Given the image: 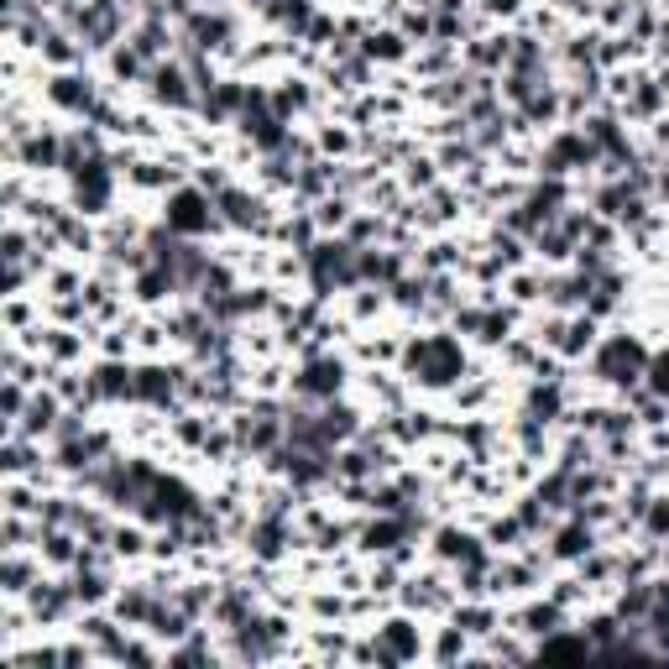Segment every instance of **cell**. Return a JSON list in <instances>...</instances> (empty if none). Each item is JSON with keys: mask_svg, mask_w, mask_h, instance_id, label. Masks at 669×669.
I'll return each instance as SVG.
<instances>
[{"mask_svg": "<svg viewBox=\"0 0 669 669\" xmlns=\"http://www.w3.org/2000/svg\"><path fill=\"white\" fill-rule=\"evenodd\" d=\"M163 220H168L173 236L194 241V236H210V230H215V204H210V194H204V189H178L168 199Z\"/></svg>", "mask_w": 669, "mask_h": 669, "instance_id": "obj_3", "label": "cell"}, {"mask_svg": "<svg viewBox=\"0 0 669 669\" xmlns=\"http://www.w3.org/2000/svg\"><path fill=\"white\" fill-rule=\"evenodd\" d=\"M340 612H345L340 596H330V591H325V596H314V617H340Z\"/></svg>", "mask_w": 669, "mask_h": 669, "instance_id": "obj_45", "label": "cell"}, {"mask_svg": "<svg viewBox=\"0 0 669 669\" xmlns=\"http://www.w3.org/2000/svg\"><path fill=\"white\" fill-rule=\"evenodd\" d=\"M487 11H497V16H513V11H518V0H487Z\"/></svg>", "mask_w": 669, "mask_h": 669, "instance_id": "obj_46", "label": "cell"}, {"mask_svg": "<svg viewBox=\"0 0 669 669\" xmlns=\"http://www.w3.org/2000/svg\"><path fill=\"white\" fill-rule=\"evenodd\" d=\"M596 549V528L586 518H570L549 534V560H586Z\"/></svg>", "mask_w": 669, "mask_h": 669, "instance_id": "obj_9", "label": "cell"}, {"mask_svg": "<svg viewBox=\"0 0 669 669\" xmlns=\"http://www.w3.org/2000/svg\"><path fill=\"white\" fill-rule=\"evenodd\" d=\"M298 398H314V403H335V392L345 387V366L335 356H309L304 372L293 377Z\"/></svg>", "mask_w": 669, "mask_h": 669, "instance_id": "obj_5", "label": "cell"}, {"mask_svg": "<svg viewBox=\"0 0 669 669\" xmlns=\"http://www.w3.org/2000/svg\"><path fill=\"white\" fill-rule=\"evenodd\" d=\"M565 607H555V602H534V607H523V612H513V628H507V633H523V638H549V633H555V628H565Z\"/></svg>", "mask_w": 669, "mask_h": 669, "instance_id": "obj_11", "label": "cell"}, {"mask_svg": "<svg viewBox=\"0 0 669 669\" xmlns=\"http://www.w3.org/2000/svg\"><path fill=\"white\" fill-rule=\"evenodd\" d=\"M288 544H293V528L283 523V518H257V528L246 534V549H251V560H262V565H272V560H283L288 555Z\"/></svg>", "mask_w": 669, "mask_h": 669, "instance_id": "obj_7", "label": "cell"}, {"mask_svg": "<svg viewBox=\"0 0 669 669\" xmlns=\"http://www.w3.org/2000/svg\"><path fill=\"white\" fill-rule=\"evenodd\" d=\"M659 565H664V575H669V549H664V555H659Z\"/></svg>", "mask_w": 669, "mask_h": 669, "instance_id": "obj_48", "label": "cell"}, {"mask_svg": "<svg viewBox=\"0 0 669 669\" xmlns=\"http://www.w3.org/2000/svg\"><path fill=\"white\" fill-rule=\"evenodd\" d=\"M37 549H42L48 565H79V555H84L68 528H37Z\"/></svg>", "mask_w": 669, "mask_h": 669, "instance_id": "obj_20", "label": "cell"}, {"mask_svg": "<svg viewBox=\"0 0 669 669\" xmlns=\"http://www.w3.org/2000/svg\"><path fill=\"white\" fill-rule=\"evenodd\" d=\"M42 351H48L53 361H74V356H79V335L53 330V335H42Z\"/></svg>", "mask_w": 669, "mask_h": 669, "instance_id": "obj_36", "label": "cell"}, {"mask_svg": "<svg viewBox=\"0 0 669 669\" xmlns=\"http://www.w3.org/2000/svg\"><path fill=\"white\" fill-rule=\"evenodd\" d=\"M58 398L53 392H42V398H32L27 403V419H21V434H48V429H58Z\"/></svg>", "mask_w": 669, "mask_h": 669, "instance_id": "obj_25", "label": "cell"}, {"mask_svg": "<svg viewBox=\"0 0 669 669\" xmlns=\"http://www.w3.org/2000/svg\"><path fill=\"white\" fill-rule=\"evenodd\" d=\"M142 549H147V534H142V528H115V534H110V555H121V560H131V555H142Z\"/></svg>", "mask_w": 669, "mask_h": 669, "instance_id": "obj_32", "label": "cell"}, {"mask_svg": "<svg viewBox=\"0 0 669 669\" xmlns=\"http://www.w3.org/2000/svg\"><path fill=\"white\" fill-rule=\"evenodd\" d=\"M429 168H434V163H408V189H429V183H434Z\"/></svg>", "mask_w": 669, "mask_h": 669, "instance_id": "obj_44", "label": "cell"}, {"mask_svg": "<svg viewBox=\"0 0 669 669\" xmlns=\"http://www.w3.org/2000/svg\"><path fill=\"white\" fill-rule=\"evenodd\" d=\"M643 366H649V345L633 340V335H612L602 351H596V377L617 382V387H638Z\"/></svg>", "mask_w": 669, "mask_h": 669, "instance_id": "obj_2", "label": "cell"}, {"mask_svg": "<svg viewBox=\"0 0 669 669\" xmlns=\"http://www.w3.org/2000/svg\"><path fill=\"white\" fill-rule=\"evenodd\" d=\"M372 643H377V664H413L424 654V633L413 628V617H387L372 633Z\"/></svg>", "mask_w": 669, "mask_h": 669, "instance_id": "obj_4", "label": "cell"}, {"mask_svg": "<svg viewBox=\"0 0 669 669\" xmlns=\"http://www.w3.org/2000/svg\"><path fill=\"white\" fill-rule=\"evenodd\" d=\"M518 539H528L518 518H497V523L487 528V544H492V549H513Z\"/></svg>", "mask_w": 669, "mask_h": 669, "instance_id": "obj_34", "label": "cell"}, {"mask_svg": "<svg viewBox=\"0 0 669 669\" xmlns=\"http://www.w3.org/2000/svg\"><path fill=\"white\" fill-rule=\"evenodd\" d=\"M450 622H455V628H466L471 638H492V633H497V612H492V607H471V602L455 607Z\"/></svg>", "mask_w": 669, "mask_h": 669, "instance_id": "obj_27", "label": "cell"}, {"mask_svg": "<svg viewBox=\"0 0 669 669\" xmlns=\"http://www.w3.org/2000/svg\"><path fill=\"white\" fill-rule=\"evenodd\" d=\"M304 105H309V89H304V84H288V89H278V95H272V110H278L283 121H288L293 110H304Z\"/></svg>", "mask_w": 669, "mask_h": 669, "instance_id": "obj_39", "label": "cell"}, {"mask_svg": "<svg viewBox=\"0 0 669 669\" xmlns=\"http://www.w3.org/2000/svg\"><path fill=\"white\" fill-rule=\"evenodd\" d=\"M387 293L398 298L403 309H413V304H424V298H429V283H424V278H398V283H392Z\"/></svg>", "mask_w": 669, "mask_h": 669, "instance_id": "obj_38", "label": "cell"}, {"mask_svg": "<svg viewBox=\"0 0 669 669\" xmlns=\"http://www.w3.org/2000/svg\"><path fill=\"white\" fill-rule=\"evenodd\" d=\"M110 607H115L121 622H147L157 607H163V591H157V586H126V591L110 596Z\"/></svg>", "mask_w": 669, "mask_h": 669, "instance_id": "obj_12", "label": "cell"}, {"mask_svg": "<svg viewBox=\"0 0 669 669\" xmlns=\"http://www.w3.org/2000/svg\"><path fill=\"white\" fill-rule=\"evenodd\" d=\"M121 664H157V649H152V643H131V638H126Z\"/></svg>", "mask_w": 669, "mask_h": 669, "instance_id": "obj_41", "label": "cell"}, {"mask_svg": "<svg viewBox=\"0 0 669 669\" xmlns=\"http://www.w3.org/2000/svg\"><path fill=\"white\" fill-rule=\"evenodd\" d=\"M194 622H199V617H189L178 602H163V607L147 617V633H152L157 643H183V638L194 633Z\"/></svg>", "mask_w": 669, "mask_h": 669, "instance_id": "obj_14", "label": "cell"}, {"mask_svg": "<svg viewBox=\"0 0 669 669\" xmlns=\"http://www.w3.org/2000/svg\"><path fill=\"white\" fill-rule=\"evenodd\" d=\"M251 612H257V596H251V586H220L215 607H210V617L220 622V633H236Z\"/></svg>", "mask_w": 669, "mask_h": 669, "instance_id": "obj_10", "label": "cell"}, {"mask_svg": "<svg viewBox=\"0 0 669 669\" xmlns=\"http://www.w3.org/2000/svg\"><path fill=\"white\" fill-rule=\"evenodd\" d=\"M622 622H643L654 612V581H628L622 586V596H617V607H612Z\"/></svg>", "mask_w": 669, "mask_h": 669, "instance_id": "obj_22", "label": "cell"}, {"mask_svg": "<svg viewBox=\"0 0 669 669\" xmlns=\"http://www.w3.org/2000/svg\"><path fill=\"white\" fill-rule=\"evenodd\" d=\"M408 372L419 377L424 387H450L460 382V372H466V351L450 340V335H429V340H408Z\"/></svg>", "mask_w": 669, "mask_h": 669, "instance_id": "obj_1", "label": "cell"}, {"mask_svg": "<svg viewBox=\"0 0 669 669\" xmlns=\"http://www.w3.org/2000/svg\"><path fill=\"white\" fill-rule=\"evenodd\" d=\"M403 53H408L403 32H372L366 37V58H403Z\"/></svg>", "mask_w": 669, "mask_h": 669, "instance_id": "obj_31", "label": "cell"}, {"mask_svg": "<svg viewBox=\"0 0 669 669\" xmlns=\"http://www.w3.org/2000/svg\"><path fill=\"white\" fill-rule=\"evenodd\" d=\"M507 330H513V314H502V309H487V314H481V340H487V345H502Z\"/></svg>", "mask_w": 669, "mask_h": 669, "instance_id": "obj_37", "label": "cell"}, {"mask_svg": "<svg viewBox=\"0 0 669 669\" xmlns=\"http://www.w3.org/2000/svg\"><path fill=\"white\" fill-rule=\"evenodd\" d=\"M74 607H79V596L63 581H32V591H27V617H37L42 628H48V622H63Z\"/></svg>", "mask_w": 669, "mask_h": 669, "instance_id": "obj_6", "label": "cell"}, {"mask_svg": "<svg viewBox=\"0 0 669 669\" xmlns=\"http://www.w3.org/2000/svg\"><path fill=\"white\" fill-rule=\"evenodd\" d=\"M581 633L591 638V649H596V654H607L612 643L622 638V617H617V612H591V617L581 622Z\"/></svg>", "mask_w": 669, "mask_h": 669, "instance_id": "obj_24", "label": "cell"}, {"mask_svg": "<svg viewBox=\"0 0 669 669\" xmlns=\"http://www.w3.org/2000/svg\"><path fill=\"white\" fill-rule=\"evenodd\" d=\"M37 48H42V53H48L53 63H74V58L84 53V42H74V37H63V32H53L48 42H37Z\"/></svg>", "mask_w": 669, "mask_h": 669, "instance_id": "obj_35", "label": "cell"}, {"mask_svg": "<svg viewBox=\"0 0 669 669\" xmlns=\"http://www.w3.org/2000/svg\"><path fill=\"white\" fill-rule=\"evenodd\" d=\"M570 11H596V0H565Z\"/></svg>", "mask_w": 669, "mask_h": 669, "instance_id": "obj_47", "label": "cell"}, {"mask_svg": "<svg viewBox=\"0 0 669 669\" xmlns=\"http://www.w3.org/2000/svg\"><path fill=\"white\" fill-rule=\"evenodd\" d=\"M591 340H596V319H591V314H581L575 325H565L560 351H565V356H581V351H591Z\"/></svg>", "mask_w": 669, "mask_h": 669, "instance_id": "obj_30", "label": "cell"}, {"mask_svg": "<svg viewBox=\"0 0 669 669\" xmlns=\"http://www.w3.org/2000/svg\"><path fill=\"white\" fill-rule=\"evenodd\" d=\"M643 382H649V392L669 398V351H649V366H643Z\"/></svg>", "mask_w": 669, "mask_h": 669, "instance_id": "obj_33", "label": "cell"}, {"mask_svg": "<svg viewBox=\"0 0 669 669\" xmlns=\"http://www.w3.org/2000/svg\"><path fill=\"white\" fill-rule=\"evenodd\" d=\"M32 581H37L32 560H21L16 549H11L6 565H0V591H6V596H27V591H32Z\"/></svg>", "mask_w": 669, "mask_h": 669, "instance_id": "obj_26", "label": "cell"}, {"mask_svg": "<svg viewBox=\"0 0 669 669\" xmlns=\"http://www.w3.org/2000/svg\"><path fill=\"white\" fill-rule=\"evenodd\" d=\"M152 95L163 100V105H189V79H183V68L178 63H157L152 68Z\"/></svg>", "mask_w": 669, "mask_h": 669, "instance_id": "obj_21", "label": "cell"}, {"mask_svg": "<svg viewBox=\"0 0 669 669\" xmlns=\"http://www.w3.org/2000/svg\"><path fill=\"white\" fill-rule=\"evenodd\" d=\"M492 659H528L534 654V643H513V638H492V649H487Z\"/></svg>", "mask_w": 669, "mask_h": 669, "instance_id": "obj_40", "label": "cell"}, {"mask_svg": "<svg viewBox=\"0 0 669 669\" xmlns=\"http://www.w3.org/2000/svg\"><path fill=\"white\" fill-rule=\"evenodd\" d=\"M534 654H539V659H586V654H596V649H591V638H586L581 628H575V633H570V628H555L549 638L534 643Z\"/></svg>", "mask_w": 669, "mask_h": 669, "instance_id": "obj_18", "label": "cell"}, {"mask_svg": "<svg viewBox=\"0 0 669 669\" xmlns=\"http://www.w3.org/2000/svg\"><path fill=\"white\" fill-rule=\"evenodd\" d=\"M48 100L63 105V110H74V115H89V110H95V84L79 79V74H58L48 84Z\"/></svg>", "mask_w": 669, "mask_h": 669, "instance_id": "obj_13", "label": "cell"}, {"mask_svg": "<svg viewBox=\"0 0 669 669\" xmlns=\"http://www.w3.org/2000/svg\"><path fill=\"white\" fill-rule=\"evenodd\" d=\"M434 555L440 560H450V565H466V560H476V555H487L466 528H455V523H445V528H434Z\"/></svg>", "mask_w": 669, "mask_h": 669, "instance_id": "obj_17", "label": "cell"}, {"mask_svg": "<svg viewBox=\"0 0 669 669\" xmlns=\"http://www.w3.org/2000/svg\"><path fill=\"white\" fill-rule=\"evenodd\" d=\"M643 534H649L654 544H664L669 539V497H649V507H643Z\"/></svg>", "mask_w": 669, "mask_h": 669, "instance_id": "obj_29", "label": "cell"}, {"mask_svg": "<svg viewBox=\"0 0 669 669\" xmlns=\"http://www.w3.org/2000/svg\"><path fill=\"white\" fill-rule=\"evenodd\" d=\"M68 586H74V596H79V607H100V602H110V575H105V565H79V575H74V581H68Z\"/></svg>", "mask_w": 669, "mask_h": 669, "instance_id": "obj_19", "label": "cell"}, {"mask_svg": "<svg viewBox=\"0 0 669 669\" xmlns=\"http://www.w3.org/2000/svg\"><path fill=\"white\" fill-rule=\"evenodd\" d=\"M89 392L95 398H136V372L131 366H121V361H105V366H95V377H89Z\"/></svg>", "mask_w": 669, "mask_h": 669, "instance_id": "obj_15", "label": "cell"}, {"mask_svg": "<svg viewBox=\"0 0 669 669\" xmlns=\"http://www.w3.org/2000/svg\"><path fill=\"white\" fill-rule=\"evenodd\" d=\"M398 602H403L408 612H445V607H450V591H445L440 575H403Z\"/></svg>", "mask_w": 669, "mask_h": 669, "instance_id": "obj_8", "label": "cell"}, {"mask_svg": "<svg viewBox=\"0 0 669 669\" xmlns=\"http://www.w3.org/2000/svg\"><path fill=\"white\" fill-rule=\"evenodd\" d=\"M215 210H220V220H225V225H241V230H251V225H267L262 204L251 199V194H241V189H225V194H215Z\"/></svg>", "mask_w": 669, "mask_h": 669, "instance_id": "obj_16", "label": "cell"}, {"mask_svg": "<svg viewBox=\"0 0 669 669\" xmlns=\"http://www.w3.org/2000/svg\"><path fill=\"white\" fill-rule=\"evenodd\" d=\"M21 157H27V168H63V136L37 131V136H27Z\"/></svg>", "mask_w": 669, "mask_h": 669, "instance_id": "obj_23", "label": "cell"}, {"mask_svg": "<svg viewBox=\"0 0 669 669\" xmlns=\"http://www.w3.org/2000/svg\"><path fill=\"white\" fill-rule=\"evenodd\" d=\"M466 643H471V633L466 628H440V638H434V659L440 664H455V659H466Z\"/></svg>", "mask_w": 669, "mask_h": 669, "instance_id": "obj_28", "label": "cell"}, {"mask_svg": "<svg viewBox=\"0 0 669 669\" xmlns=\"http://www.w3.org/2000/svg\"><path fill=\"white\" fill-rule=\"evenodd\" d=\"M0 257L21 262V257H27V236H21V230H6V251H0Z\"/></svg>", "mask_w": 669, "mask_h": 669, "instance_id": "obj_42", "label": "cell"}, {"mask_svg": "<svg viewBox=\"0 0 669 669\" xmlns=\"http://www.w3.org/2000/svg\"><path fill=\"white\" fill-rule=\"evenodd\" d=\"M403 32L408 37H429V11H408L403 16Z\"/></svg>", "mask_w": 669, "mask_h": 669, "instance_id": "obj_43", "label": "cell"}]
</instances>
